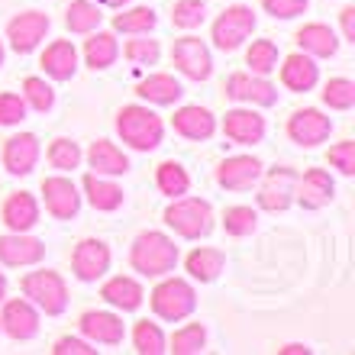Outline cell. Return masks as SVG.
Returning a JSON list of instances; mask_svg holds the SVG:
<instances>
[{
	"mask_svg": "<svg viewBox=\"0 0 355 355\" xmlns=\"http://www.w3.org/2000/svg\"><path fill=\"white\" fill-rule=\"evenodd\" d=\"M294 184H297V175L291 168H278L271 171L268 178H265L262 184V194H259V204L265 207V210H288L291 200H294Z\"/></svg>",
	"mask_w": 355,
	"mask_h": 355,
	"instance_id": "13",
	"label": "cell"
},
{
	"mask_svg": "<svg viewBox=\"0 0 355 355\" xmlns=\"http://www.w3.org/2000/svg\"><path fill=\"white\" fill-rule=\"evenodd\" d=\"M132 343H136V352L142 355H159L165 352V336H162V329L149 320H139L136 329H132Z\"/></svg>",
	"mask_w": 355,
	"mask_h": 355,
	"instance_id": "34",
	"label": "cell"
},
{
	"mask_svg": "<svg viewBox=\"0 0 355 355\" xmlns=\"http://www.w3.org/2000/svg\"><path fill=\"white\" fill-rule=\"evenodd\" d=\"M3 294H7V278L0 275V300H3Z\"/></svg>",
	"mask_w": 355,
	"mask_h": 355,
	"instance_id": "51",
	"label": "cell"
},
{
	"mask_svg": "<svg viewBox=\"0 0 355 355\" xmlns=\"http://www.w3.org/2000/svg\"><path fill=\"white\" fill-rule=\"evenodd\" d=\"M26 116V101L19 94H0V126H13Z\"/></svg>",
	"mask_w": 355,
	"mask_h": 355,
	"instance_id": "44",
	"label": "cell"
},
{
	"mask_svg": "<svg viewBox=\"0 0 355 355\" xmlns=\"http://www.w3.org/2000/svg\"><path fill=\"white\" fill-rule=\"evenodd\" d=\"M245 65L252 68V75H268V71H275L278 68V49H275V42L271 39H259V42H252V49L245 52Z\"/></svg>",
	"mask_w": 355,
	"mask_h": 355,
	"instance_id": "31",
	"label": "cell"
},
{
	"mask_svg": "<svg viewBox=\"0 0 355 355\" xmlns=\"http://www.w3.org/2000/svg\"><path fill=\"white\" fill-rule=\"evenodd\" d=\"M49 162H52L55 168H62V171L78 168V162H81V149H78V142L55 139L52 142V149H49Z\"/></svg>",
	"mask_w": 355,
	"mask_h": 355,
	"instance_id": "40",
	"label": "cell"
},
{
	"mask_svg": "<svg viewBox=\"0 0 355 355\" xmlns=\"http://www.w3.org/2000/svg\"><path fill=\"white\" fill-rule=\"evenodd\" d=\"M132 268L149 275V278H159L165 271L175 268L178 262V245L171 243L165 233H142L136 243H132Z\"/></svg>",
	"mask_w": 355,
	"mask_h": 355,
	"instance_id": "1",
	"label": "cell"
},
{
	"mask_svg": "<svg viewBox=\"0 0 355 355\" xmlns=\"http://www.w3.org/2000/svg\"><path fill=\"white\" fill-rule=\"evenodd\" d=\"M97 3H107V7H123V3H130V0H97Z\"/></svg>",
	"mask_w": 355,
	"mask_h": 355,
	"instance_id": "50",
	"label": "cell"
},
{
	"mask_svg": "<svg viewBox=\"0 0 355 355\" xmlns=\"http://www.w3.org/2000/svg\"><path fill=\"white\" fill-rule=\"evenodd\" d=\"M194 307H197L194 288L181 278L162 281L159 288L152 291V310H155L162 320H171V323H175V320H184Z\"/></svg>",
	"mask_w": 355,
	"mask_h": 355,
	"instance_id": "4",
	"label": "cell"
},
{
	"mask_svg": "<svg viewBox=\"0 0 355 355\" xmlns=\"http://www.w3.org/2000/svg\"><path fill=\"white\" fill-rule=\"evenodd\" d=\"M0 62H3V46H0Z\"/></svg>",
	"mask_w": 355,
	"mask_h": 355,
	"instance_id": "52",
	"label": "cell"
},
{
	"mask_svg": "<svg viewBox=\"0 0 355 355\" xmlns=\"http://www.w3.org/2000/svg\"><path fill=\"white\" fill-rule=\"evenodd\" d=\"M255 210L252 207H230L223 214V226H226V233L230 236H249L255 233Z\"/></svg>",
	"mask_w": 355,
	"mask_h": 355,
	"instance_id": "38",
	"label": "cell"
},
{
	"mask_svg": "<svg viewBox=\"0 0 355 355\" xmlns=\"http://www.w3.org/2000/svg\"><path fill=\"white\" fill-rule=\"evenodd\" d=\"M81 333H85L91 343H101V346H116L123 339V323L120 317L113 313H103V310H91L81 317Z\"/></svg>",
	"mask_w": 355,
	"mask_h": 355,
	"instance_id": "20",
	"label": "cell"
},
{
	"mask_svg": "<svg viewBox=\"0 0 355 355\" xmlns=\"http://www.w3.org/2000/svg\"><path fill=\"white\" fill-rule=\"evenodd\" d=\"M204 0H181V3H175V13H171V19H175V26L181 29H194L204 23Z\"/></svg>",
	"mask_w": 355,
	"mask_h": 355,
	"instance_id": "42",
	"label": "cell"
},
{
	"mask_svg": "<svg viewBox=\"0 0 355 355\" xmlns=\"http://www.w3.org/2000/svg\"><path fill=\"white\" fill-rule=\"evenodd\" d=\"M0 323H3V329L13 339H33L39 333V317L29 300H10L7 307H3Z\"/></svg>",
	"mask_w": 355,
	"mask_h": 355,
	"instance_id": "19",
	"label": "cell"
},
{
	"mask_svg": "<svg viewBox=\"0 0 355 355\" xmlns=\"http://www.w3.org/2000/svg\"><path fill=\"white\" fill-rule=\"evenodd\" d=\"M85 58L91 68H107L113 65V58H116V39L110 33H97V36L87 39L85 46Z\"/></svg>",
	"mask_w": 355,
	"mask_h": 355,
	"instance_id": "33",
	"label": "cell"
},
{
	"mask_svg": "<svg viewBox=\"0 0 355 355\" xmlns=\"http://www.w3.org/2000/svg\"><path fill=\"white\" fill-rule=\"evenodd\" d=\"M323 101H327L333 110H349L355 103V85L349 78H333L327 85V91H323Z\"/></svg>",
	"mask_w": 355,
	"mask_h": 355,
	"instance_id": "39",
	"label": "cell"
},
{
	"mask_svg": "<svg viewBox=\"0 0 355 355\" xmlns=\"http://www.w3.org/2000/svg\"><path fill=\"white\" fill-rule=\"evenodd\" d=\"M71 265H75V275L81 281H97L110 268V249L101 239H85V243H78Z\"/></svg>",
	"mask_w": 355,
	"mask_h": 355,
	"instance_id": "12",
	"label": "cell"
},
{
	"mask_svg": "<svg viewBox=\"0 0 355 355\" xmlns=\"http://www.w3.org/2000/svg\"><path fill=\"white\" fill-rule=\"evenodd\" d=\"M42 68H46L52 78H58V81H68V78L75 75V68H78L75 46H71V42H65V39L52 42V46L46 49V55H42Z\"/></svg>",
	"mask_w": 355,
	"mask_h": 355,
	"instance_id": "23",
	"label": "cell"
},
{
	"mask_svg": "<svg viewBox=\"0 0 355 355\" xmlns=\"http://www.w3.org/2000/svg\"><path fill=\"white\" fill-rule=\"evenodd\" d=\"M255 29V13L243 3H236L223 13V17L214 23V42L216 49H223V52H233V49L243 46V39L249 36Z\"/></svg>",
	"mask_w": 355,
	"mask_h": 355,
	"instance_id": "6",
	"label": "cell"
},
{
	"mask_svg": "<svg viewBox=\"0 0 355 355\" xmlns=\"http://www.w3.org/2000/svg\"><path fill=\"white\" fill-rule=\"evenodd\" d=\"M101 297L107 300V304H113V307H120V310H136L142 304V288L136 284L132 278H113L103 284L101 291Z\"/></svg>",
	"mask_w": 355,
	"mask_h": 355,
	"instance_id": "27",
	"label": "cell"
},
{
	"mask_svg": "<svg viewBox=\"0 0 355 355\" xmlns=\"http://www.w3.org/2000/svg\"><path fill=\"white\" fill-rule=\"evenodd\" d=\"M87 162H91V168H97V175H123L130 168V159L107 139L94 142L91 152H87Z\"/></svg>",
	"mask_w": 355,
	"mask_h": 355,
	"instance_id": "24",
	"label": "cell"
},
{
	"mask_svg": "<svg viewBox=\"0 0 355 355\" xmlns=\"http://www.w3.org/2000/svg\"><path fill=\"white\" fill-rule=\"evenodd\" d=\"M46 255V245L33 239V236L13 233V236H0V262L3 265H36Z\"/></svg>",
	"mask_w": 355,
	"mask_h": 355,
	"instance_id": "15",
	"label": "cell"
},
{
	"mask_svg": "<svg viewBox=\"0 0 355 355\" xmlns=\"http://www.w3.org/2000/svg\"><path fill=\"white\" fill-rule=\"evenodd\" d=\"M85 191L94 210H116L123 204V187H116L113 181H103L101 175H87Z\"/></svg>",
	"mask_w": 355,
	"mask_h": 355,
	"instance_id": "28",
	"label": "cell"
},
{
	"mask_svg": "<svg viewBox=\"0 0 355 355\" xmlns=\"http://www.w3.org/2000/svg\"><path fill=\"white\" fill-rule=\"evenodd\" d=\"M223 262H226V255L220 249H194V252L187 255V271L197 281H214L223 271Z\"/></svg>",
	"mask_w": 355,
	"mask_h": 355,
	"instance_id": "30",
	"label": "cell"
},
{
	"mask_svg": "<svg viewBox=\"0 0 355 355\" xmlns=\"http://www.w3.org/2000/svg\"><path fill=\"white\" fill-rule=\"evenodd\" d=\"M155 26V13L149 7H132L120 17H113V29H120V33H149Z\"/></svg>",
	"mask_w": 355,
	"mask_h": 355,
	"instance_id": "36",
	"label": "cell"
},
{
	"mask_svg": "<svg viewBox=\"0 0 355 355\" xmlns=\"http://www.w3.org/2000/svg\"><path fill=\"white\" fill-rule=\"evenodd\" d=\"M36 220H39V207H36V200H33V194L17 191V194L7 197V204H3V223H7L13 233H26Z\"/></svg>",
	"mask_w": 355,
	"mask_h": 355,
	"instance_id": "21",
	"label": "cell"
},
{
	"mask_svg": "<svg viewBox=\"0 0 355 355\" xmlns=\"http://www.w3.org/2000/svg\"><path fill=\"white\" fill-rule=\"evenodd\" d=\"M101 7L97 3H91V0H75L71 7H68V17H65V23H68V29L71 33H91L97 23H101Z\"/></svg>",
	"mask_w": 355,
	"mask_h": 355,
	"instance_id": "32",
	"label": "cell"
},
{
	"mask_svg": "<svg viewBox=\"0 0 355 355\" xmlns=\"http://www.w3.org/2000/svg\"><path fill=\"white\" fill-rule=\"evenodd\" d=\"M329 130H333V123L320 110H297L288 120L291 139L297 142V146H307V149L310 146H320V142L329 136Z\"/></svg>",
	"mask_w": 355,
	"mask_h": 355,
	"instance_id": "8",
	"label": "cell"
},
{
	"mask_svg": "<svg viewBox=\"0 0 355 355\" xmlns=\"http://www.w3.org/2000/svg\"><path fill=\"white\" fill-rule=\"evenodd\" d=\"M187 171L178 165V162H165V165H159V191L168 197H181L187 194Z\"/></svg>",
	"mask_w": 355,
	"mask_h": 355,
	"instance_id": "35",
	"label": "cell"
},
{
	"mask_svg": "<svg viewBox=\"0 0 355 355\" xmlns=\"http://www.w3.org/2000/svg\"><path fill=\"white\" fill-rule=\"evenodd\" d=\"M39 159V139L33 132H19V136H10L7 146H3V162L13 175H29L33 165Z\"/></svg>",
	"mask_w": 355,
	"mask_h": 355,
	"instance_id": "17",
	"label": "cell"
},
{
	"mask_svg": "<svg viewBox=\"0 0 355 355\" xmlns=\"http://www.w3.org/2000/svg\"><path fill=\"white\" fill-rule=\"evenodd\" d=\"M281 81L291 91H310V87L317 85V65L307 55H291L281 65Z\"/></svg>",
	"mask_w": 355,
	"mask_h": 355,
	"instance_id": "26",
	"label": "cell"
},
{
	"mask_svg": "<svg viewBox=\"0 0 355 355\" xmlns=\"http://www.w3.org/2000/svg\"><path fill=\"white\" fill-rule=\"evenodd\" d=\"M42 197H46L49 214L58 216V220H71L81 207V197H78L75 184L68 178H46L42 181Z\"/></svg>",
	"mask_w": 355,
	"mask_h": 355,
	"instance_id": "10",
	"label": "cell"
},
{
	"mask_svg": "<svg viewBox=\"0 0 355 355\" xmlns=\"http://www.w3.org/2000/svg\"><path fill=\"white\" fill-rule=\"evenodd\" d=\"M297 42L307 55H320V58H329L339 46L336 36H333V29L323 26V23H310V26L297 29Z\"/></svg>",
	"mask_w": 355,
	"mask_h": 355,
	"instance_id": "25",
	"label": "cell"
},
{
	"mask_svg": "<svg viewBox=\"0 0 355 355\" xmlns=\"http://www.w3.org/2000/svg\"><path fill=\"white\" fill-rule=\"evenodd\" d=\"M52 352H55V355H94V349L87 346L85 339H71V336H65V339H58Z\"/></svg>",
	"mask_w": 355,
	"mask_h": 355,
	"instance_id": "47",
	"label": "cell"
},
{
	"mask_svg": "<svg viewBox=\"0 0 355 355\" xmlns=\"http://www.w3.org/2000/svg\"><path fill=\"white\" fill-rule=\"evenodd\" d=\"M262 3L271 17H278V19H291L307 10V0H262Z\"/></svg>",
	"mask_w": 355,
	"mask_h": 355,
	"instance_id": "46",
	"label": "cell"
},
{
	"mask_svg": "<svg viewBox=\"0 0 355 355\" xmlns=\"http://www.w3.org/2000/svg\"><path fill=\"white\" fill-rule=\"evenodd\" d=\"M136 94H139L142 101H149V103H175L184 91H181V85H178L171 75H152V78H146V81L136 87Z\"/></svg>",
	"mask_w": 355,
	"mask_h": 355,
	"instance_id": "29",
	"label": "cell"
},
{
	"mask_svg": "<svg viewBox=\"0 0 355 355\" xmlns=\"http://www.w3.org/2000/svg\"><path fill=\"white\" fill-rule=\"evenodd\" d=\"M46 29H49L46 13H39V10H26V13H19V17L10 19V26H7L10 46L17 49V52H33V49L39 46V39L46 36Z\"/></svg>",
	"mask_w": 355,
	"mask_h": 355,
	"instance_id": "7",
	"label": "cell"
},
{
	"mask_svg": "<svg viewBox=\"0 0 355 355\" xmlns=\"http://www.w3.org/2000/svg\"><path fill=\"white\" fill-rule=\"evenodd\" d=\"M204 343H207L204 327H200V323H191V327L178 329L175 336H171V352L175 355H194V352L204 349Z\"/></svg>",
	"mask_w": 355,
	"mask_h": 355,
	"instance_id": "37",
	"label": "cell"
},
{
	"mask_svg": "<svg viewBox=\"0 0 355 355\" xmlns=\"http://www.w3.org/2000/svg\"><path fill=\"white\" fill-rule=\"evenodd\" d=\"M165 223H168L178 236L197 239V236L210 233L214 214H210V204H207V200H197V197H175V204L165 210Z\"/></svg>",
	"mask_w": 355,
	"mask_h": 355,
	"instance_id": "3",
	"label": "cell"
},
{
	"mask_svg": "<svg viewBox=\"0 0 355 355\" xmlns=\"http://www.w3.org/2000/svg\"><path fill=\"white\" fill-rule=\"evenodd\" d=\"M171 123H175V130L181 132V136H187V139H210L216 130L214 116H210L204 107H181V110L171 116Z\"/></svg>",
	"mask_w": 355,
	"mask_h": 355,
	"instance_id": "22",
	"label": "cell"
},
{
	"mask_svg": "<svg viewBox=\"0 0 355 355\" xmlns=\"http://www.w3.org/2000/svg\"><path fill=\"white\" fill-rule=\"evenodd\" d=\"M116 132L123 136V142H130L132 149L149 152L162 142V120L149 107H123L116 116Z\"/></svg>",
	"mask_w": 355,
	"mask_h": 355,
	"instance_id": "2",
	"label": "cell"
},
{
	"mask_svg": "<svg viewBox=\"0 0 355 355\" xmlns=\"http://www.w3.org/2000/svg\"><path fill=\"white\" fill-rule=\"evenodd\" d=\"M343 33H346L349 42H355V7L343 10Z\"/></svg>",
	"mask_w": 355,
	"mask_h": 355,
	"instance_id": "48",
	"label": "cell"
},
{
	"mask_svg": "<svg viewBox=\"0 0 355 355\" xmlns=\"http://www.w3.org/2000/svg\"><path fill=\"white\" fill-rule=\"evenodd\" d=\"M281 352H284V355H300V352H307V349H304V346H284Z\"/></svg>",
	"mask_w": 355,
	"mask_h": 355,
	"instance_id": "49",
	"label": "cell"
},
{
	"mask_svg": "<svg viewBox=\"0 0 355 355\" xmlns=\"http://www.w3.org/2000/svg\"><path fill=\"white\" fill-rule=\"evenodd\" d=\"M329 162L336 165L343 175H352L355 171V142H339V146H333L329 149Z\"/></svg>",
	"mask_w": 355,
	"mask_h": 355,
	"instance_id": "45",
	"label": "cell"
},
{
	"mask_svg": "<svg viewBox=\"0 0 355 355\" xmlns=\"http://www.w3.org/2000/svg\"><path fill=\"white\" fill-rule=\"evenodd\" d=\"M262 175V162L252 159V155H233V159H226L216 171V181L230 191H249V187L259 181Z\"/></svg>",
	"mask_w": 355,
	"mask_h": 355,
	"instance_id": "11",
	"label": "cell"
},
{
	"mask_svg": "<svg viewBox=\"0 0 355 355\" xmlns=\"http://www.w3.org/2000/svg\"><path fill=\"white\" fill-rule=\"evenodd\" d=\"M23 291H26V297H33L39 307L46 310L49 317H55V313H62L68 307V288L55 271H33V275H26Z\"/></svg>",
	"mask_w": 355,
	"mask_h": 355,
	"instance_id": "5",
	"label": "cell"
},
{
	"mask_svg": "<svg viewBox=\"0 0 355 355\" xmlns=\"http://www.w3.org/2000/svg\"><path fill=\"white\" fill-rule=\"evenodd\" d=\"M294 187H297L294 194H297L304 210H320V207H327L333 200V178L323 168H310Z\"/></svg>",
	"mask_w": 355,
	"mask_h": 355,
	"instance_id": "14",
	"label": "cell"
},
{
	"mask_svg": "<svg viewBox=\"0 0 355 355\" xmlns=\"http://www.w3.org/2000/svg\"><path fill=\"white\" fill-rule=\"evenodd\" d=\"M226 136L239 146H252V142H262L265 136V120L252 110H230L223 120Z\"/></svg>",
	"mask_w": 355,
	"mask_h": 355,
	"instance_id": "18",
	"label": "cell"
},
{
	"mask_svg": "<svg viewBox=\"0 0 355 355\" xmlns=\"http://www.w3.org/2000/svg\"><path fill=\"white\" fill-rule=\"evenodd\" d=\"M126 58L132 65H155L159 62V42L155 39H132L126 46Z\"/></svg>",
	"mask_w": 355,
	"mask_h": 355,
	"instance_id": "43",
	"label": "cell"
},
{
	"mask_svg": "<svg viewBox=\"0 0 355 355\" xmlns=\"http://www.w3.org/2000/svg\"><path fill=\"white\" fill-rule=\"evenodd\" d=\"M175 65L184 71L187 78H194V81H207L210 78V52H207V46L200 42V39H178L175 42Z\"/></svg>",
	"mask_w": 355,
	"mask_h": 355,
	"instance_id": "9",
	"label": "cell"
},
{
	"mask_svg": "<svg viewBox=\"0 0 355 355\" xmlns=\"http://www.w3.org/2000/svg\"><path fill=\"white\" fill-rule=\"evenodd\" d=\"M23 94H26V101L33 103L39 113L52 110V103H55V94H52V87H49L42 78H26V81H23Z\"/></svg>",
	"mask_w": 355,
	"mask_h": 355,
	"instance_id": "41",
	"label": "cell"
},
{
	"mask_svg": "<svg viewBox=\"0 0 355 355\" xmlns=\"http://www.w3.org/2000/svg\"><path fill=\"white\" fill-rule=\"evenodd\" d=\"M226 94L233 97V101H252V103H262V107H268V103L278 101V91H275V85H268L262 75H230V81H226Z\"/></svg>",
	"mask_w": 355,
	"mask_h": 355,
	"instance_id": "16",
	"label": "cell"
}]
</instances>
